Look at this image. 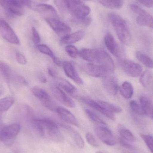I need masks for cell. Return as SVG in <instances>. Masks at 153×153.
<instances>
[{
  "mask_svg": "<svg viewBox=\"0 0 153 153\" xmlns=\"http://www.w3.org/2000/svg\"><path fill=\"white\" fill-rule=\"evenodd\" d=\"M110 18L120 42L126 45H129L132 41V36L126 22L117 14H111Z\"/></svg>",
  "mask_w": 153,
  "mask_h": 153,
  "instance_id": "cell-1",
  "label": "cell"
},
{
  "mask_svg": "<svg viewBox=\"0 0 153 153\" xmlns=\"http://www.w3.org/2000/svg\"><path fill=\"white\" fill-rule=\"evenodd\" d=\"M1 5L7 13L11 16H20L24 12V6L30 7V0H0Z\"/></svg>",
  "mask_w": 153,
  "mask_h": 153,
  "instance_id": "cell-2",
  "label": "cell"
},
{
  "mask_svg": "<svg viewBox=\"0 0 153 153\" xmlns=\"http://www.w3.org/2000/svg\"><path fill=\"white\" fill-rule=\"evenodd\" d=\"M21 130V126L13 123L0 128V141L7 146L13 145Z\"/></svg>",
  "mask_w": 153,
  "mask_h": 153,
  "instance_id": "cell-3",
  "label": "cell"
},
{
  "mask_svg": "<svg viewBox=\"0 0 153 153\" xmlns=\"http://www.w3.org/2000/svg\"><path fill=\"white\" fill-rule=\"evenodd\" d=\"M66 8L76 19L87 17L91 12V9L85 5L82 0H66Z\"/></svg>",
  "mask_w": 153,
  "mask_h": 153,
  "instance_id": "cell-4",
  "label": "cell"
},
{
  "mask_svg": "<svg viewBox=\"0 0 153 153\" xmlns=\"http://www.w3.org/2000/svg\"><path fill=\"white\" fill-rule=\"evenodd\" d=\"M45 131L51 140L55 143H61L64 140V137L59 129L58 125L53 120L48 119H39Z\"/></svg>",
  "mask_w": 153,
  "mask_h": 153,
  "instance_id": "cell-5",
  "label": "cell"
},
{
  "mask_svg": "<svg viewBox=\"0 0 153 153\" xmlns=\"http://www.w3.org/2000/svg\"><path fill=\"white\" fill-rule=\"evenodd\" d=\"M32 94L39 100L43 105L48 109L55 111L57 107L52 101L48 94L44 89L37 86H34L30 89Z\"/></svg>",
  "mask_w": 153,
  "mask_h": 153,
  "instance_id": "cell-6",
  "label": "cell"
},
{
  "mask_svg": "<svg viewBox=\"0 0 153 153\" xmlns=\"http://www.w3.org/2000/svg\"><path fill=\"white\" fill-rule=\"evenodd\" d=\"M48 24L59 36L62 37L70 34L71 31V27L56 18H45Z\"/></svg>",
  "mask_w": 153,
  "mask_h": 153,
  "instance_id": "cell-7",
  "label": "cell"
},
{
  "mask_svg": "<svg viewBox=\"0 0 153 153\" xmlns=\"http://www.w3.org/2000/svg\"><path fill=\"white\" fill-rule=\"evenodd\" d=\"M0 34L7 42L14 45H19L20 40L10 25L2 19H0Z\"/></svg>",
  "mask_w": 153,
  "mask_h": 153,
  "instance_id": "cell-8",
  "label": "cell"
},
{
  "mask_svg": "<svg viewBox=\"0 0 153 153\" xmlns=\"http://www.w3.org/2000/svg\"><path fill=\"white\" fill-rule=\"evenodd\" d=\"M121 69L128 76L137 77L140 76L143 72L142 66L133 61L123 60L120 61Z\"/></svg>",
  "mask_w": 153,
  "mask_h": 153,
  "instance_id": "cell-9",
  "label": "cell"
},
{
  "mask_svg": "<svg viewBox=\"0 0 153 153\" xmlns=\"http://www.w3.org/2000/svg\"><path fill=\"white\" fill-rule=\"evenodd\" d=\"M97 64L107 69L109 73H113L115 70L114 61L107 52L102 49H98Z\"/></svg>",
  "mask_w": 153,
  "mask_h": 153,
  "instance_id": "cell-10",
  "label": "cell"
},
{
  "mask_svg": "<svg viewBox=\"0 0 153 153\" xmlns=\"http://www.w3.org/2000/svg\"><path fill=\"white\" fill-rule=\"evenodd\" d=\"M96 133L100 140L106 145L113 146L116 144L115 137L109 128L103 126H99L96 127Z\"/></svg>",
  "mask_w": 153,
  "mask_h": 153,
  "instance_id": "cell-11",
  "label": "cell"
},
{
  "mask_svg": "<svg viewBox=\"0 0 153 153\" xmlns=\"http://www.w3.org/2000/svg\"><path fill=\"white\" fill-rule=\"evenodd\" d=\"M84 71L89 76L94 77H104L108 75L109 72L103 66L94 63H87L84 67Z\"/></svg>",
  "mask_w": 153,
  "mask_h": 153,
  "instance_id": "cell-12",
  "label": "cell"
},
{
  "mask_svg": "<svg viewBox=\"0 0 153 153\" xmlns=\"http://www.w3.org/2000/svg\"><path fill=\"white\" fill-rule=\"evenodd\" d=\"M52 92L56 99L62 104L70 108H74L75 103L63 90L58 86L53 87Z\"/></svg>",
  "mask_w": 153,
  "mask_h": 153,
  "instance_id": "cell-13",
  "label": "cell"
},
{
  "mask_svg": "<svg viewBox=\"0 0 153 153\" xmlns=\"http://www.w3.org/2000/svg\"><path fill=\"white\" fill-rule=\"evenodd\" d=\"M81 101L84 104H86L91 108L93 109L94 110L98 111L102 115H104L108 118L111 120H115L116 119L115 115L113 113L108 112L105 110L99 103L98 102L95 101L92 99L86 97H83L81 98Z\"/></svg>",
  "mask_w": 153,
  "mask_h": 153,
  "instance_id": "cell-14",
  "label": "cell"
},
{
  "mask_svg": "<svg viewBox=\"0 0 153 153\" xmlns=\"http://www.w3.org/2000/svg\"><path fill=\"white\" fill-rule=\"evenodd\" d=\"M65 73L68 77L73 80L77 84H83V82L80 77L73 65L71 62L64 61L62 63Z\"/></svg>",
  "mask_w": 153,
  "mask_h": 153,
  "instance_id": "cell-15",
  "label": "cell"
},
{
  "mask_svg": "<svg viewBox=\"0 0 153 153\" xmlns=\"http://www.w3.org/2000/svg\"><path fill=\"white\" fill-rule=\"evenodd\" d=\"M102 82L104 89L109 94L112 96L117 94L119 86L117 80L115 76L108 74L102 78Z\"/></svg>",
  "mask_w": 153,
  "mask_h": 153,
  "instance_id": "cell-16",
  "label": "cell"
},
{
  "mask_svg": "<svg viewBox=\"0 0 153 153\" xmlns=\"http://www.w3.org/2000/svg\"><path fill=\"white\" fill-rule=\"evenodd\" d=\"M55 111L60 118L65 122L69 124L78 126V123L75 116L68 110L62 107L57 106Z\"/></svg>",
  "mask_w": 153,
  "mask_h": 153,
  "instance_id": "cell-17",
  "label": "cell"
},
{
  "mask_svg": "<svg viewBox=\"0 0 153 153\" xmlns=\"http://www.w3.org/2000/svg\"><path fill=\"white\" fill-rule=\"evenodd\" d=\"M104 44L108 50L114 56L119 57L120 52L119 47L110 33H107L104 38Z\"/></svg>",
  "mask_w": 153,
  "mask_h": 153,
  "instance_id": "cell-18",
  "label": "cell"
},
{
  "mask_svg": "<svg viewBox=\"0 0 153 153\" xmlns=\"http://www.w3.org/2000/svg\"><path fill=\"white\" fill-rule=\"evenodd\" d=\"M13 71L10 65L3 61H0V81L9 84L13 78Z\"/></svg>",
  "mask_w": 153,
  "mask_h": 153,
  "instance_id": "cell-19",
  "label": "cell"
},
{
  "mask_svg": "<svg viewBox=\"0 0 153 153\" xmlns=\"http://www.w3.org/2000/svg\"><path fill=\"white\" fill-rule=\"evenodd\" d=\"M36 10L37 11L46 18H56L58 16L57 12L54 7L46 4H39L36 5Z\"/></svg>",
  "mask_w": 153,
  "mask_h": 153,
  "instance_id": "cell-20",
  "label": "cell"
},
{
  "mask_svg": "<svg viewBox=\"0 0 153 153\" xmlns=\"http://www.w3.org/2000/svg\"><path fill=\"white\" fill-rule=\"evenodd\" d=\"M85 35V32L83 30H78L72 34H69L62 37L61 39V42L65 45H71L75 44L82 40Z\"/></svg>",
  "mask_w": 153,
  "mask_h": 153,
  "instance_id": "cell-21",
  "label": "cell"
},
{
  "mask_svg": "<svg viewBox=\"0 0 153 153\" xmlns=\"http://www.w3.org/2000/svg\"><path fill=\"white\" fill-rule=\"evenodd\" d=\"M97 52L98 49L83 48L79 51L78 54L85 61L94 64L97 62Z\"/></svg>",
  "mask_w": 153,
  "mask_h": 153,
  "instance_id": "cell-22",
  "label": "cell"
},
{
  "mask_svg": "<svg viewBox=\"0 0 153 153\" xmlns=\"http://www.w3.org/2000/svg\"><path fill=\"white\" fill-rule=\"evenodd\" d=\"M140 103L145 115L152 116L153 111L152 101L146 96H142L140 98Z\"/></svg>",
  "mask_w": 153,
  "mask_h": 153,
  "instance_id": "cell-23",
  "label": "cell"
},
{
  "mask_svg": "<svg viewBox=\"0 0 153 153\" xmlns=\"http://www.w3.org/2000/svg\"><path fill=\"white\" fill-rule=\"evenodd\" d=\"M118 131L120 135V139L130 143H134L135 141V137L132 132L123 126L121 125L119 126Z\"/></svg>",
  "mask_w": 153,
  "mask_h": 153,
  "instance_id": "cell-24",
  "label": "cell"
},
{
  "mask_svg": "<svg viewBox=\"0 0 153 153\" xmlns=\"http://www.w3.org/2000/svg\"><path fill=\"white\" fill-rule=\"evenodd\" d=\"M136 22L139 26L151 27L153 22V17L144 10L142 13L138 14Z\"/></svg>",
  "mask_w": 153,
  "mask_h": 153,
  "instance_id": "cell-25",
  "label": "cell"
},
{
  "mask_svg": "<svg viewBox=\"0 0 153 153\" xmlns=\"http://www.w3.org/2000/svg\"><path fill=\"white\" fill-rule=\"evenodd\" d=\"M36 46L38 50L40 53L49 56L50 58H51V59H52L54 63L56 64V65H59V66L61 65V62L57 59V57L55 55L53 51L47 45H40V44H39V45H37Z\"/></svg>",
  "mask_w": 153,
  "mask_h": 153,
  "instance_id": "cell-26",
  "label": "cell"
},
{
  "mask_svg": "<svg viewBox=\"0 0 153 153\" xmlns=\"http://www.w3.org/2000/svg\"><path fill=\"white\" fill-rule=\"evenodd\" d=\"M121 95L125 99L131 98L134 94V87L131 83L125 82L119 88Z\"/></svg>",
  "mask_w": 153,
  "mask_h": 153,
  "instance_id": "cell-27",
  "label": "cell"
},
{
  "mask_svg": "<svg viewBox=\"0 0 153 153\" xmlns=\"http://www.w3.org/2000/svg\"><path fill=\"white\" fill-rule=\"evenodd\" d=\"M97 102L105 110L108 112L114 114L120 113L122 111V108L116 104L100 100L97 101Z\"/></svg>",
  "mask_w": 153,
  "mask_h": 153,
  "instance_id": "cell-28",
  "label": "cell"
},
{
  "mask_svg": "<svg viewBox=\"0 0 153 153\" xmlns=\"http://www.w3.org/2000/svg\"><path fill=\"white\" fill-rule=\"evenodd\" d=\"M99 2L105 7L111 9H119L123 5L122 0H98Z\"/></svg>",
  "mask_w": 153,
  "mask_h": 153,
  "instance_id": "cell-29",
  "label": "cell"
},
{
  "mask_svg": "<svg viewBox=\"0 0 153 153\" xmlns=\"http://www.w3.org/2000/svg\"><path fill=\"white\" fill-rule=\"evenodd\" d=\"M14 99L12 96H7L0 100V112L7 111L13 105Z\"/></svg>",
  "mask_w": 153,
  "mask_h": 153,
  "instance_id": "cell-30",
  "label": "cell"
},
{
  "mask_svg": "<svg viewBox=\"0 0 153 153\" xmlns=\"http://www.w3.org/2000/svg\"><path fill=\"white\" fill-rule=\"evenodd\" d=\"M58 83L59 86L69 94H73L76 92V88L74 85L71 84L69 81L64 79H59Z\"/></svg>",
  "mask_w": 153,
  "mask_h": 153,
  "instance_id": "cell-31",
  "label": "cell"
},
{
  "mask_svg": "<svg viewBox=\"0 0 153 153\" xmlns=\"http://www.w3.org/2000/svg\"><path fill=\"white\" fill-rule=\"evenodd\" d=\"M136 57L145 66L150 69L153 68V60L150 56L141 52L136 53Z\"/></svg>",
  "mask_w": 153,
  "mask_h": 153,
  "instance_id": "cell-32",
  "label": "cell"
},
{
  "mask_svg": "<svg viewBox=\"0 0 153 153\" xmlns=\"http://www.w3.org/2000/svg\"><path fill=\"white\" fill-rule=\"evenodd\" d=\"M153 76L152 73L149 71H146L144 72L140 78V82L143 87H148L152 82Z\"/></svg>",
  "mask_w": 153,
  "mask_h": 153,
  "instance_id": "cell-33",
  "label": "cell"
},
{
  "mask_svg": "<svg viewBox=\"0 0 153 153\" xmlns=\"http://www.w3.org/2000/svg\"><path fill=\"white\" fill-rule=\"evenodd\" d=\"M66 128L71 130L72 132L74 140L76 146L79 149H82L84 147L85 143L84 141L83 140L82 137L81 135L77 131L73 130L72 128H70L66 127Z\"/></svg>",
  "mask_w": 153,
  "mask_h": 153,
  "instance_id": "cell-34",
  "label": "cell"
},
{
  "mask_svg": "<svg viewBox=\"0 0 153 153\" xmlns=\"http://www.w3.org/2000/svg\"><path fill=\"white\" fill-rule=\"evenodd\" d=\"M85 112L89 118L94 122L101 126H106V123L93 111L90 110L85 109Z\"/></svg>",
  "mask_w": 153,
  "mask_h": 153,
  "instance_id": "cell-35",
  "label": "cell"
},
{
  "mask_svg": "<svg viewBox=\"0 0 153 153\" xmlns=\"http://www.w3.org/2000/svg\"><path fill=\"white\" fill-rule=\"evenodd\" d=\"M140 135L148 148H149L150 152L151 153H153V136L149 134H141Z\"/></svg>",
  "mask_w": 153,
  "mask_h": 153,
  "instance_id": "cell-36",
  "label": "cell"
},
{
  "mask_svg": "<svg viewBox=\"0 0 153 153\" xmlns=\"http://www.w3.org/2000/svg\"><path fill=\"white\" fill-rule=\"evenodd\" d=\"M129 106L131 110L134 113L139 115H145L144 113L140 104H138L135 101L132 100L130 101L129 102Z\"/></svg>",
  "mask_w": 153,
  "mask_h": 153,
  "instance_id": "cell-37",
  "label": "cell"
},
{
  "mask_svg": "<svg viewBox=\"0 0 153 153\" xmlns=\"http://www.w3.org/2000/svg\"><path fill=\"white\" fill-rule=\"evenodd\" d=\"M65 51L68 54V55L71 58H76L78 54L77 49L75 46L72 45H68L65 47Z\"/></svg>",
  "mask_w": 153,
  "mask_h": 153,
  "instance_id": "cell-38",
  "label": "cell"
},
{
  "mask_svg": "<svg viewBox=\"0 0 153 153\" xmlns=\"http://www.w3.org/2000/svg\"><path fill=\"white\" fill-rule=\"evenodd\" d=\"M85 139L86 142L88 143L90 145L93 146V147H98L99 145L96 139L94 138L92 134L91 133H88L85 135Z\"/></svg>",
  "mask_w": 153,
  "mask_h": 153,
  "instance_id": "cell-39",
  "label": "cell"
},
{
  "mask_svg": "<svg viewBox=\"0 0 153 153\" xmlns=\"http://www.w3.org/2000/svg\"><path fill=\"white\" fill-rule=\"evenodd\" d=\"M31 31H32V40H33V43L36 45V46L39 45V43L41 41V38L38 32L35 27L32 28Z\"/></svg>",
  "mask_w": 153,
  "mask_h": 153,
  "instance_id": "cell-40",
  "label": "cell"
},
{
  "mask_svg": "<svg viewBox=\"0 0 153 153\" xmlns=\"http://www.w3.org/2000/svg\"><path fill=\"white\" fill-rule=\"evenodd\" d=\"M76 21L79 24L85 27H88L91 23V19L90 17H85L82 19H77Z\"/></svg>",
  "mask_w": 153,
  "mask_h": 153,
  "instance_id": "cell-41",
  "label": "cell"
},
{
  "mask_svg": "<svg viewBox=\"0 0 153 153\" xmlns=\"http://www.w3.org/2000/svg\"><path fill=\"white\" fill-rule=\"evenodd\" d=\"M16 59L18 63L20 64L25 65L27 63V60L26 57L20 53H16Z\"/></svg>",
  "mask_w": 153,
  "mask_h": 153,
  "instance_id": "cell-42",
  "label": "cell"
},
{
  "mask_svg": "<svg viewBox=\"0 0 153 153\" xmlns=\"http://www.w3.org/2000/svg\"><path fill=\"white\" fill-rule=\"evenodd\" d=\"M129 7H130V9L133 12L138 14V15L142 13L144 11V10L140 8L138 5L134 4H130Z\"/></svg>",
  "mask_w": 153,
  "mask_h": 153,
  "instance_id": "cell-43",
  "label": "cell"
},
{
  "mask_svg": "<svg viewBox=\"0 0 153 153\" xmlns=\"http://www.w3.org/2000/svg\"><path fill=\"white\" fill-rule=\"evenodd\" d=\"M138 2L147 8H152L153 6V0H137Z\"/></svg>",
  "mask_w": 153,
  "mask_h": 153,
  "instance_id": "cell-44",
  "label": "cell"
},
{
  "mask_svg": "<svg viewBox=\"0 0 153 153\" xmlns=\"http://www.w3.org/2000/svg\"><path fill=\"white\" fill-rule=\"evenodd\" d=\"M48 74H49V75H50L51 77H53V78H55V77H56V72L52 68H48Z\"/></svg>",
  "mask_w": 153,
  "mask_h": 153,
  "instance_id": "cell-45",
  "label": "cell"
},
{
  "mask_svg": "<svg viewBox=\"0 0 153 153\" xmlns=\"http://www.w3.org/2000/svg\"><path fill=\"white\" fill-rule=\"evenodd\" d=\"M39 79H40V81H41L42 82H46V78L44 76H42V75H41V76H40V78H39Z\"/></svg>",
  "mask_w": 153,
  "mask_h": 153,
  "instance_id": "cell-46",
  "label": "cell"
},
{
  "mask_svg": "<svg viewBox=\"0 0 153 153\" xmlns=\"http://www.w3.org/2000/svg\"><path fill=\"white\" fill-rule=\"evenodd\" d=\"M59 1V0H58ZM60 5H64L65 7H66V0H60Z\"/></svg>",
  "mask_w": 153,
  "mask_h": 153,
  "instance_id": "cell-47",
  "label": "cell"
},
{
  "mask_svg": "<svg viewBox=\"0 0 153 153\" xmlns=\"http://www.w3.org/2000/svg\"><path fill=\"white\" fill-rule=\"evenodd\" d=\"M4 92V88L2 85H0V96Z\"/></svg>",
  "mask_w": 153,
  "mask_h": 153,
  "instance_id": "cell-48",
  "label": "cell"
},
{
  "mask_svg": "<svg viewBox=\"0 0 153 153\" xmlns=\"http://www.w3.org/2000/svg\"><path fill=\"white\" fill-rule=\"evenodd\" d=\"M96 153H106L105 152H97Z\"/></svg>",
  "mask_w": 153,
  "mask_h": 153,
  "instance_id": "cell-49",
  "label": "cell"
},
{
  "mask_svg": "<svg viewBox=\"0 0 153 153\" xmlns=\"http://www.w3.org/2000/svg\"><path fill=\"white\" fill-rule=\"evenodd\" d=\"M151 27L152 28H153V22H152V25H151Z\"/></svg>",
  "mask_w": 153,
  "mask_h": 153,
  "instance_id": "cell-50",
  "label": "cell"
},
{
  "mask_svg": "<svg viewBox=\"0 0 153 153\" xmlns=\"http://www.w3.org/2000/svg\"><path fill=\"white\" fill-rule=\"evenodd\" d=\"M44 1H48V0H43Z\"/></svg>",
  "mask_w": 153,
  "mask_h": 153,
  "instance_id": "cell-51",
  "label": "cell"
},
{
  "mask_svg": "<svg viewBox=\"0 0 153 153\" xmlns=\"http://www.w3.org/2000/svg\"><path fill=\"white\" fill-rule=\"evenodd\" d=\"M152 117L153 119V113H152Z\"/></svg>",
  "mask_w": 153,
  "mask_h": 153,
  "instance_id": "cell-52",
  "label": "cell"
}]
</instances>
